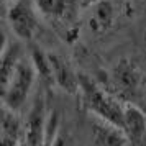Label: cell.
<instances>
[{
	"label": "cell",
	"instance_id": "277c9868",
	"mask_svg": "<svg viewBox=\"0 0 146 146\" xmlns=\"http://www.w3.org/2000/svg\"><path fill=\"white\" fill-rule=\"evenodd\" d=\"M40 13L33 0H13L7 7V21L12 33L21 41H33L40 31Z\"/></svg>",
	"mask_w": 146,
	"mask_h": 146
},
{
	"label": "cell",
	"instance_id": "7c38bea8",
	"mask_svg": "<svg viewBox=\"0 0 146 146\" xmlns=\"http://www.w3.org/2000/svg\"><path fill=\"white\" fill-rule=\"evenodd\" d=\"M123 130L126 131L130 143L138 145L146 131V115L136 104H123Z\"/></svg>",
	"mask_w": 146,
	"mask_h": 146
},
{
	"label": "cell",
	"instance_id": "9c48e42d",
	"mask_svg": "<svg viewBox=\"0 0 146 146\" xmlns=\"http://www.w3.org/2000/svg\"><path fill=\"white\" fill-rule=\"evenodd\" d=\"M48 115L44 100L38 97L35 100L31 110L28 113L27 121H25V141L28 146H40L44 138L48 123Z\"/></svg>",
	"mask_w": 146,
	"mask_h": 146
},
{
	"label": "cell",
	"instance_id": "5b68a950",
	"mask_svg": "<svg viewBox=\"0 0 146 146\" xmlns=\"http://www.w3.org/2000/svg\"><path fill=\"white\" fill-rule=\"evenodd\" d=\"M90 141L92 146H126L130 138L121 126L108 120L94 117L90 123Z\"/></svg>",
	"mask_w": 146,
	"mask_h": 146
},
{
	"label": "cell",
	"instance_id": "30bf717a",
	"mask_svg": "<svg viewBox=\"0 0 146 146\" xmlns=\"http://www.w3.org/2000/svg\"><path fill=\"white\" fill-rule=\"evenodd\" d=\"M49 61H51V67H53V79L54 86L59 87L61 90L76 95L80 90V80L79 74L74 71L72 67L69 66L62 56H59L58 53H48Z\"/></svg>",
	"mask_w": 146,
	"mask_h": 146
},
{
	"label": "cell",
	"instance_id": "5bb4252c",
	"mask_svg": "<svg viewBox=\"0 0 146 146\" xmlns=\"http://www.w3.org/2000/svg\"><path fill=\"white\" fill-rule=\"evenodd\" d=\"M53 146H74L72 138H71L69 131L62 130V128H59L58 136H56V139H54V145H53Z\"/></svg>",
	"mask_w": 146,
	"mask_h": 146
},
{
	"label": "cell",
	"instance_id": "52a82bcc",
	"mask_svg": "<svg viewBox=\"0 0 146 146\" xmlns=\"http://www.w3.org/2000/svg\"><path fill=\"white\" fill-rule=\"evenodd\" d=\"M112 79L117 84V87H120L123 92L136 94L141 89V86H143L145 72L133 59L123 58L113 67Z\"/></svg>",
	"mask_w": 146,
	"mask_h": 146
},
{
	"label": "cell",
	"instance_id": "7a4b0ae2",
	"mask_svg": "<svg viewBox=\"0 0 146 146\" xmlns=\"http://www.w3.org/2000/svg\"><path fill=\"white\" fill-rule=\"evenodd\" d=\"M80 80V97L84 100V105L94 117L108 120L115 125L123 128V104L117 97H113L110 92L102 89L99 84H95L89 76L79 74Z\"/></svg>",
	"mask_w": 146,
	"mask_h": 146
},
{
	"label": "cell",
	"instance_id": "4fadbf2b",
	"mask_svg": "<svg viewBox=\"0 0 146 146\" xmlns=\"http://www.w3.org/2000/svg\"><path fill=\"white\" fill-rule=\"evenodd\" d=\"M30 58L33 61L35 69L38 72V77L43 79L46 84H54L53 79V67H51V61H49V56H48L46 51H43L40 46H31V53H30Z\"/></svg>",
	"mask_w": 146,
	"mask_h": 146
},
{
	"label": "cell",
	"instance_id": "2e32d148",
	"mask_svg": "<svg viewBox=\"0 0 146 146\" xmlns=\"http://www.w3.org/2000/svg\"><path fill=\"white\" fill-rule=\"evenodd\" d=\"M20 146H28V145H27V141H23V143H21Z\"/></svg>",
	"mask_w": 146,
	"mask_h": 146
},
{
	"label": "cell",
	"instance_id": "ba28073f",
	"mask_svg": "<svg viewBox=\"0 0 146 146\" xmlns=\"http://www.w3.org/2000/svg\"><path fill=\"white\" fill-rule=\"evenodd\" d=\"M25 141V121L20 118L17 110L2 107L0 120V146H20Z\"/></svg>",
	"mask_w": 146,
	"mask_h": 146
},
{
	"label": "cell",
	"instance_id": "8992f818",
	"mask_svg": "<svg viewBox=\"0 0 146 146\" xmlns=\"http://www.w3.org/2000/svg\"><path fill=\"white\" fill-rule=\"evenodd\" d=\"M117 7L112 0H95L89 3V15H87V27L94 35H104L117 21Z\"/></svg>",
	"mask_w": 146,
	"mask_h": 146
},
{
	"label": "cell",
	"instance_id": "6da1fadb",
	"mask_svg": "<svg viewBox=\"0 0 146 146\" xmlns=\"http://www.w3.org/2000/svg\"><path fill=\"white\" fill-rule=\"evenodd\" d=\"M35 7L61 38L74 43L79 36V0H33Z\"/></svg>",
	"mask_w": 146,
	"mask_h": 146
},
{
	"label": "cell",
	"instance_id": "3957f363",
	"mask_svg": "<svg viewBox=\"0 0 146 146\" xmlns=\"http://www.w3.org/2000/svg\"><path fill=\"white\" fill-rule=\"evenodd\" d=\"M38 77V72L35 69V64L31 58L23 56L18 62V66L15 69L12 79L8 82L7 89L2 92L3 105L10 107L12 110H20L25 105L28 95L31 94L35 86V80Z\"/></svg>",
	"mask_w": 146,
	"mask_h": 146
},
{
	"label": "cell",
	"instance_id": "8fae6325",
	"mask_svg": "<svg viewBox=\"0 0 146 146\" xmlns=\"http://www.w3.org/2000/svg\"><path fill=\"white\" fill-rule=\"evenodd\" d=\"M23 58L21 46L17 41H8L7 35L3 33V46H2V56H0V84L2 92L7 89L8 82L13 76L15 69L18 66L20 59Z\"/></svg>",
	"mask_w": 146,
	"mask_h": 146
},
{
	"label": "cell",
	"instance_id": "9a60e30c",
	"mask_svg": "<svg viewBox=\"0 0 146 146\" xmlns=\"http://www.w3.org/2000/svg\"><path fill=\"white\" fill-rule=\"evenodd\" d=\"M12 2H13V0H2V3H3V7H5V8H7Z\"/></svg>",
	"mask_w": 146,
	"mask_h": 146
}]
</instances>
